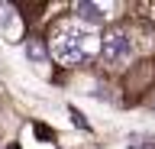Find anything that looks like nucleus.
I'll use <instances>...</instances> for the list:
<instances>
[{
	"instance_id": "20e7f679",
	"label": "nucleus",
	"mask_w": 155,
	"mask_h": 149,
	"mask_svg": "<svg viewBox=\"0 0 155 149\" xmlns=\"http://www.w3.org/2000/svg\"><path fill=\"white\" fill-rule=\"evenodd\" d=\"M13 23H16V16H13V7L0 3V29H10Z\"/></svg>"
},
{
	"instance_id": "39448f33",
	"label": "nucleus",
	"mask_w": 155,
	"mask_h": 149,
	"mask_svg": "<svg viewBox=\"0 0 155 149\" xmlns=\"http://www.w3.org/2000/svg\"><path fill=\"white\" fill-rule=\"evenodd\" d=\"M26 55H29L32 62H42V59H45V49H42L39 42H32V39H29V42H26Z\"/></svg>"
},
{
	"instance_id": "f257e3e1",
	"label": "nucleus",
	"mask_w": 155,
	"mask_h": 149,
	"mask_svg": "<svg viewBox=\"0 0 155 149\" xmlns=\"http://www.w3.org/2000/svg\"><path fill=\"white\" fill-rule=\"evenodd\" d=\"M91 49H94V36H91V29L81 26V23L61 26V29L55 32V39H52V55H55L58 62H68V65L87 59Z\"/></svg>"
},
{
	"instance_id": "f03ea898",
	"label": "nucleus",
	"mask_w": 155,
	"mask_h": 149,
	"mask_svg": "<svg viewBox=\"0 0 155 149\" xmlns=\"http://www.w3.org/2000/svg\"><path fill=\"white\" fill-rule=\"evenodd\" d=\"M100 55H104L107 65H123V62L133 55L129 36H126V32H110V36L100 42Z\"/></svg>"
},
{
	"instance_id": "7ed1b4c3",
	"label": "nucleus",
	"mask_w": 155,
	"mask_h": 149,
	"mask_svg": "<svg viewBox=\"0 0 155 149\" xmlns=\"http://www.w3.org/2000/svg\"><path fill=\"white\" fill-rule=\"evenodd\" d=\"M74 10H78V20L87 23V26H100V23H104V10H100L97 3H87V0H81Z\"/></svg>"
}]
</instances>
